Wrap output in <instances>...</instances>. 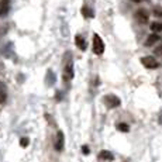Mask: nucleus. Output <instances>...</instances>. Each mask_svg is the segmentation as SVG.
Wrapping results in <instances>:
<instances>
[{"instance_id":"f8f14e48","label":"nucleus","mask_w":162,"mask_h":162,"mask_svg":"<svg viewBox=\"0 0 162 162\" xmlns=\"http://www.w3.org/2000/svg\"><path fill=\"white\" fill-rule=\"evenodd\" d=\"M82 14H83V16H85L86 19H90V17H93V13L89 10L87 7H83V9H82Z\"/></svg>"},{"instance_id":"1a4fd4ad","label":"nucleus","mask_w":162,"mask_h":162,"mask_svg":"<svg viewBox=\"0 0 162 162\" xmlns=\"http://www.w3.org/2000/svg\"><path fill=\"white\" fill-rule=\"evenodd\" d=\"M99 157H100L102 159H106V161H113V159H114V155L110 151H100Z\"/></svg>"},{"instance_id":"dca6fc26","label":"nucleus","mask_w":162,"mask_h":162,"mask_svg":"<svg viewBox=\"0 0 162 162\" xmlns=\"http://www.w3.org/2000/svg\"><path fill=\"white\" fill-rule=\"evenodd\" d=\"M4 13H7V4H3V6L0 7V16L4 14Z\"/></svg>"},{"instance_id":"7ed1b4c3","label":"nucleus","mask_w":162,"mask_h":162,"mask_svg":"<svg viewBox=\"0 0 162 162\" xmlns=\"http://www.w3.org/2000/svg\"><path fill=\"white\" fill-rule=\"evenodd\" d=\"M104 102H106V104H107L108 107H111V108L119 107L120 104H121L120 99L117 96H114V95H107V96L104 97Z\"/></svg>"},{"instance_id":"9b49d317","label":"nucleus","mask_w":162,"mask_h":162,"mask_svg":"<svg viewBox=\"0 0 162 162\" xmlns=\"http://www.w3.org/2000/svg\"><path fill=\"white\" fill-rule=\"evenodd\" d=\"M117 130L123 131V132H128L130 127H128V124H126V123H119V124H117Z\"/></svg>"},{"instance_id":"f03ea898","label":"nucleus","mask_w":162,"mask_h":162,"mask_svg":"<svg viewBox=\"0 0 162 162\" xmlns=\"http://www.w3.org/2000/svg\"><path fill=\"white\" fill-rule=\"evenodd\" d=\"M141 64L144 65L145 68H148V69L158 68V62H157V59L154 56H144V58H141Z\"/></svg>"},{"instance_id":"0eeeda50","label":"nucleus","mask_w":162,"mask_h":162,"mask_svg":"<svg viewBox=\"0 0 162 162\" xmlns=\"http://www.w3.org/2000/svg\"><path fill=\"white\" fill-rule=\"evenodd\" d=\"M159 41V35L157 34V32H152L151 35L147 38V41H145V45L147 47H152V45H155V44Z\"/></svg>"},{"instance_id":"a211bd4d","label":"nucleus","mask_w":162,"mask_h":162,"mask_svg":"<svg viewBox=\"0 0 162 162\" xmlns=\"http://www.w3.org/2000/svg\"><path fill=\"white\" fill-rule=\"evenodd\" d=\"M132 1H135V3H140L141 0H132Z\"/></svg>"},{"instance_id":"20e7f679","label":"nucleus","mask_w":162,"mask_h":162,"mask_svg":"<svg viewBox=\"0 0 162 162\" xmlns=\"http://www.w3.org/2000/svg\"><path fill=\"white\" fill-rule=\"evenodd\" d=\"M135 19H137V21L141 23V24H145V23H148V14H147V11L145 10H137L135 11Z\"/></svg>"},{"instance_id":"423d86ee","label":"nucleus","mask_w":162,"mask_h":162,"mask_svg":"<svg viewBox=\"0 0 162 162\" xmlns=\"http://www.w3.org/2000/svg\"><path fill=\"white\" fill-rule=\"evenodd\" d=\"M64 78L66 79V80H71V79L73 78V66H72V64H71V62L65 66Z\"/></svg>"},{"instance_id":"f3484780","label":"nucleus","mask_w":162,"mask_h":162,"mask_svg":"<svg viewBox=\"0 0 162 162\" xmlns=\"http://www.w3.org/2000/svg\"><path fill=\"white\" fill-rule=\"evenodd\" d=\"M82 152H83V154H89V152H90L89 147H87V145H83V147H82Z\"/></svg>"},{"instance_id":"f257e3e1","label":"nucleus","mask_w":162,"mask_h":162,"mask_svg":"<svg viewBox=\"0 0 162 162\" xmlns=\"http://www.w3.org/2000/svg\"><path fill=\"white\" fill-rule=\"evenodd\" d=\"M93 52L96 55H102L104 52V43H103V40L100 38L99 34L93 35Z\"/></svg>"},{"instance_id":"2eb2a0df","label":"nucleus","mask_w":162,"mask_h":162,"mask_svg":"<svg viewBox=\"0 0 162 162\" xmlns=\"http://www.w3.org/2000/svg\"><path fill=\"white\" fill-rule=\"evenodd\" d=\"M4 102H6V93L0 90V103H4Z\"/></svg>"},{"instance_id":"39448f33","label":"nucleus","mask_w":162,"mask_h":162,"mask_svg":"<svg viewBox=\"0 0 162 162\" xmlns=\"http://www.w3.org/2000/svg\"><path fill=\"white\" fill-rule=\"evenodd\" d=\"M62 148H64V132L62 131H58L56 141H55V150L56 151H62Z\"/></svg>"},{"instance_id":"9d476101","label":"nucleus","mask_w":162,"mask_h":162,"mask_svg":"<svg viewBox=\"0 0 162 162\" xmlns=\"http://www.w3.org/2000/svg\"><path fill=\"white\" fill-rule=\"evenodd\" d=\"M151 30L154 32H161L162 31V23H157V21H154L151 24Z\"/></svg>"},{"instance_id":"ddd939ff","label":"nucleus","mask_w":162,"mask_h":162,"mask_svg":"<svg viewBox=\"0 0 162 162\" xmlns=\"http://www.w3.org/2000/svg\"><path fill=\"white\" fill-rule=\"evenodd\" d=\"M28 144H30V140H28V138H25V137L20 140V145H21L23 148H25V147H27Z\"/></svg>"},{"instance_id":"6e6552de","label":"nucleus","mask_w":162,"mask_h":162,"mask_svg":"<svg viewBox=\"0 0 162 162\" xmlns=\"http://www.w3.org/2000/svg\"><path fill=\"white\" fill-rule=\"evenodd\" d=\"M75 44H76V47H78L79 49H82V51H85V49H86V41H85L80 35H76L75 37Z\"/></svg>"},{"instance_id":"4468645a","label":"nucleus","mask_w":162,"mask_h":162,"mask_svg":"<svg viewBox=\"0 0 162 162\" xmlns=\"http://www.w3.org/2000/svg\"><path fill=\"white\" fill-rule=\"evenodd\" d=\"M154 16L162 19V9H155V10H154Z\"/></svg>"}]
</instances>
